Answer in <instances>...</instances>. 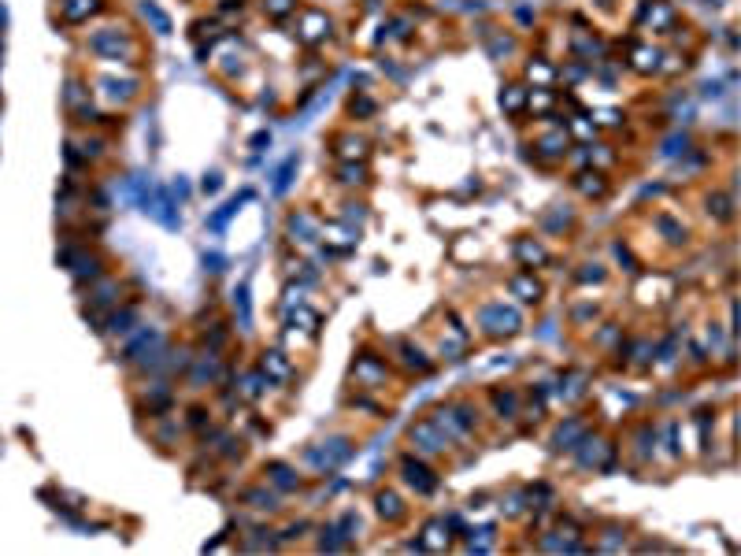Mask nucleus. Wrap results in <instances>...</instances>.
<instances>
[{
  "instance_id": "f257e3e1",
  "label": "nucleus",
  "mask_w": 741,
  "mask_h": 556,
  "mask_svg": "<svg viewBox=\"0 0 741 556\" xmlns=\"http://www.w3.org/2000/svg\"><path fill=\"white\" fill-rule=\"evenodd\" d=\"M478 323H482V330L486 334H493V338H508V334H515V330L523 327V319H519V312L515 308H504L500 301L497 304H486L478 312Z\"/></svg>"
},
{
  "instance_id": "f03ea898",
  "label": "nucleus",
  "mask_w": 741,
  "mask_h": 556,
  "mask_svg": "<svg viewBox=\"0 0 741 556\" xmlns=\"http://www.w3.org/2000/svg\"><path fill=\"white\" fill-rule=\"evenodd\" d=\"M352 456L349 437H330V442H319L315 449H308V460L319 467V471H334L338 464H345Z\"/></svg>"
},
{
  "instance_id": "7ed1b4c3",
  "label": "nucleus",
  "mask_w": 741,
  "mask_h": 556,
  "mask_svg": "<svg viewBox=\"0 0 741 556\" xmlns=\"http://www.w3.org/2000/svg\"><path fill=\"white\" fill-rule=\"evenodd\" d=\"M297 37L304 41V45H319V41L330 37V15L319 12V8H304L297 19Z\"/></svg>"
},
{
  "instance_id": "20e7f679",
  "label": "nucleus",
  "mask_w": 741,
  "mask_h": 556,
  "mask_svg": "<svg viewBox=\"0 0 741 556\" xmlns=\"http://www.w3.org/2000/svg\"><path fill=\"white\" fill-rule=\"evenodd\" d=\"M401 471H404V483L415 489V494H434L437 489V475L430 471V467L423 464V460H415V456H404V464H401Z\"/></svg>"
},
{
  "instance_id": "39448f33",
  "label": "nucleus",
  "mask_w": 741,
  "mask_h": 556,
  "mask_svg": "<svg viewBox=\"0 0 741 556\" xmlns=\"http://www.w3.org/2000/svg\"><path fill=\"white\" fill-rule=\"evenodd\" d=\"M412 442L419 445V453H437V449H445L448 445V437L437 431V423L434 419H423V423H415L412 426Z\"/></svg>"
},
{
  "instance_id": "423d86ee",
  "label": "nucleus",
  "mask_w": 741,
  "mask_h": 556,
  "mask_svg": "<svg viewBox=\"0 0 741 556\" xmlns=\"http://www.w3.org/2000/svg\"><path fill=\"white\" fill-rule=\"evenodd\" d=\"M508 290L519 297L523 304H538V301H541V282H538V278H534L530 271L512 275V278H508Z\"/></svg>"
},
{
  "instance_id": "0eeeda50",
  "label": "nucleus",
  "mask_w": 741,
  "mask_h": 556,
  "mask_svg": "<svg viewBox=\"0 0 741 556\" xmlns=\"http://www.w3.org/2000/svg\"><path fill=\"white\" fill-rule=\"evenodd\" d=\"M260 371L271 382H289L293 379V367H289V360H286V352H278V349H271V352H263V360H260Z\"/></svg>"
},
{
  "instance_id": "6e6552de",
  "label": "nucleus",
  "mask_w": 741,
  "mask_h": 556,
  "mask_svg": "<svg viewBox=\"0 0 741 556\" xmlns=\"http://www.w3.org/2000/svg\"><path fill=\"white\" fill-rule=\"evenodd\" d=\"M419 549H430V553L448 549V523L445 519H430V523H426L423 538H419Z\"/></svg>"
},
{
  "instance_id": "1a4fd4ad",
  "label": "nucleus",
  "mask_w": 741,
  "mask_h": 556,
  "mask_svg": "<svg viewBox=\"0 0 741 556\" xmlns=\"http://www.w3.org/2000/svg\"><path fill=\"white\" fill-rule=\"evenodd\" d=\"M630 67L641 71V74L660 71V52L652 49V45H634V49H630Z\"/></svg>"
},
{
  "instance_id": "9d476101",
  "label": "nucleus",
  "mask_w": 741,
  "mask_h": 556,
  "mask_svg": "<svg viewBox=\"0 0 741 556\" xmlns=\"http://www.w3.org/2000/svg\"><path fill=\"white\" fill-rule=\"evenodd\" d=\"M252 197H256L252 189H241L238 197H234V200H227V205H223V208L216 211V216L208 219V227H211V230H223V227H227V223H230L234 216H238V208L245 205V200H252Z\"/></svg>"
},
{
  "instance_id": "9b49d317",
  "label": "nucleus",
  "mask_w": 741,
  "mask_h": 556,
  "mask_svg": "<svg viewBox=\"0 0 741 556\" xmlns=\"http://www.w3.org/2000/svg\"><path fill=\"white\" fill-rule=\"evenodd\" d=\"M567 148H571V137H567V130H552V134H545L541 141H538V153L549 156V159L567 156Z\"/></svg>"
},
{
  "instance_id": "f8f14e48",
  "label": "nucleus",
  "mask_w": 741,
  "mask_h": 556,
  "mask_svg": "<svg viewBox=\"0 0 741 556\" xmlns=\"http://www.w3.org/2000/svg\"><path fill=\"white\" fill-rule=\"evenodd\" d=\"M334 148H338V156L345 159V164H356V159H363V156H367V141H363V137H356V134H345V137H338V141H334Z\"/></svg>"
},
{
  "instance_id": "ddd939ff",
  "label": "nucleus",
  "mask_w": 741,
  "mask_h": 556,
  "mask_svg": "<svg viewBox=\"0 0 741 556\" xmlns=\"http://www.w3.org/2000/svg\"><path fill=\"white\" fill-rule=\"evenodd\" d=\"M323 238H326V245H334V249H341V252H345V249H356V241H360L356 230H352V227H341V223H330V227L323 230Z\"/></svg>"
},
{
  "instance_id": "4468645a",
  "label": "nucleus",
  "mask_w": 741,
  "mask_h": 556,
  "mask_svg": "<svg viewBox=\"0 0 741 556\" xmlns=\"http://www.w3.org/2000/svg\"><path fill=\"white\" fill-rule=\"evenodd\" d=\"M356 379L363 382V386H374V382L385 379V363L374 360V356H360L356 360Z\"/></svg>"
},
{
  "instance_id": "2eb2a0df",
  "label": "nucleus",
  "mask_w": 741,
  "mask_h": 556,
  "mask_svg": "<svg viewBox=\"0 0 741 556\" xmlns=\"http://www.w3.org/2000/svg\"><path fill=\"white\" fill-rule=\"evenodd\" d=\"M515 256H519L523 263H530V267H534V263H538V267L549 263V252H545L534 238H519V241H515Z\"/></svg>"
},
{
  "instance_id": "dca6fc26",
  "label": "nucleus",
  "mask_w": 741,
  "mask_h": 556,
  "mask_svg": "<svg viewBox=\"0 0 741 556\" xmlns=\"http://www.w3.org/2000/svg\"><path fill=\"white\" fill-rule=\"evenodd\" d=\"M575 186H578V193H582V197H604L608 193V182H604L600 171H586V175H578Z\"/></svg>"
},
{
  "instance_id": "f3484780",
  "label": "nucleus",
  "mask_w": 741,
  "mask_h": 556,
  "mask_svg": "<svg viewBox=\"0 0 741 556\" xmlns=\"http://www.w3.org/2000/svg\"><path fill=\"white\" fill-rule=\"evenodd\" d=\"M526 78L534 82V89H549L556 82V71H552V63H545V60H530L526 63Z\"/></svg>"
},
{
  "instance_id": "a211bd4d",
  "label": "nucleus",
  "mask_w": 741,
  "mask_h": 556,
  "mask_svg": "<svg viewBox=\"0 0 741 556\" xmlns=\"http://www.w3.org/2000/svg\"><path fill=\"white\" fill-rule=\"evenodd\" d=\"M582 437H586V423L582 419H567V426L556 431V449H578Z\"/></svg>"
},
{
  "instance_id": "6ab92c4d",
  "label": "nucleus",
  "mask_w": 741,
  "mask_h": 556,
  "mask_svg": "<svg viewBox=\"0 0 741 556\" xmlns=\"http://www.w3.org/2000/svg\"><path fill=\"white\" fill-rule=\"evenodd\" d=\"M645 15H649V23L660 26V30H671V23H674V8L668 4V0H649Z\"/></svg>"
},
{
  "instance_id": "aec40b11",
  "label": "nucleus",
  "mask_w": 741,
  "mask_h": 556,
  "mask_svg": "<svg viewBox=\"0 0 741 556\" xmlns=\"http://www.w3.org/2000/svg\"><path fill=\"white\" fill-rule=\"evenodd\" d=\"M289 234H293V241H315L319 238V227H315V219L311 216H289Z\"/></svg>"
},
{
  "instance_id": "412c9836",
  "label": "nucleus",
  "mask_w": 741,
  "mask_h": 556,
  "mask_svg": "<svg viewBox=\"0 0 741 556\" xmlns=\"http://www.w3.org/2000/svg\"><path fill=\"white\" fill-rule=\"evenodd\" d=\"M234 308H238V323L241 330H252V297H249V282H241L238 290H234Z\"/></svg>"
},
{
  "instance_id": "4be33fe9",
  "label": "nucleus",
  "mask_w": 741,
  "mask_h": 556,
  "mask_svg": "<svg viewBox=\"0 0 741 556\" xmlns=\"http://www.w3.org/2000/svg\"><path fill=\"white\" fill-rule=\"evenodd\" d=\"M374 505H378V516H382V519H401V516H404V501L396 497L393 489H382Z\"/></svg>"
},
{
  "instance_id": "5701e85b",
  "label": "nucleus",
  "mask_w": 741,
  "mask_h": 556,
  "mask_svg": "<svg viewBox=\"0 0 741 556\" xmlns=\"http://www.w3.org/2000/svg\"><path fill=\"white\" fill-rule=\"evenodd\" d=\"M141 15L156 26V34H171V19H167V12L156 4V0H141Z\"/></svg>"
},
{
  "instance_id": "b1692460",
  "label": "nucleus",
  "mask_w": 741,
  "mask_h": 556,
  "mask_svg": "<svg viewBox=\"0 0 741 556\" xmlns=\"http://www.w3.org/2000/svg\"><path fill=\"white\" fill-rule=\"evenodd\" d=\"M297 164H300V156L293 153V156H286V164L278 167V175H274V197H282L289 186H293V175H297Z\"/></svg>"
},
{
  "instance_id": "393cba45",
  "label": "nucleus",
  "mask_w": 741,
  "mask_h": 556,
  "mask_svg": "<svg viewBox=\"0 0 741 556\" xmlns=\"http://www.w3.org/2000/svg\"><path fill=\"white\" fill-rule=\"evenodd\" d=\"M523 104H526V85H508V89L500 93V108L508 115H519Z\"/></svg>"
},
{
  "instance_id": "a878e982",
  "label": "nucleus",
  "mask_w": 741,
  "mask_h": 556,
  "mask_svg": "<svg viewBox=\"0 0 741 556\" xmlns=\"http://www.w3.org/2000/svg\"><path fill=\"white\" fill-rule=\"evenodd\" d=\"M267 478H271L274 486H282V489H297L300 486V478L293 475V467H286V464H267Z\"/></svg>"
},
{
  "instance_id": "bb28decb",
  "label": "nucleus",
  "mask_w": 741,
  "mask_h": 556,
  "mask_svg": "<svg viewBox=\"0 0 741 556\" xmlns=\"http://www.w3.org/2000/svg\"><path fill=\"white\" fill-rule=\"evenodd\" d=\"M586 442H589V437H586ZM589 445H593V449H586L578 460H582V467H600V464H604V456H611V445L600 442V437H597V442H589Z\"/></svg>"
},
{
  "instance_id": "cd10ccee",
  "label": "nucleus",
  "mask_w": 741,
  "mask_h": 556,
  "mask_svg": "<svg viewBox=\"0 0 741 556\" xmlns=\"http://www.w3.org/2000/svg\"><path fill=\"white\" fill-rule=\"evenodd\" d=\"M289 319H293V323H300V330H308V334H319V312H311V308L297 304L293 312H289Z\"/></svg>"
},
{
  "instance_id": "c85d7f7f",
  "label": "nucleus",
  "mask_w": 741,
  "mask_h": 556,
  "mask_svg": "<svg viewBox=\"0 0 741 556\" xmlns=\"http://www.w3.org/2000/svg\"><path fill=\"white\" fill-rule=\"evenodd\" d=\"M263 12L271 19H289L297 12V0H263Z\"/></svg>"
},
{
  "instance_id": "c756f323",
  "label": "nucleus",
  "mask_w": 741,
  "mask_h": 556,
  "mask_svg": "<svg viewBox=\"0 0 741 556\" xmlns=\"http://www.w3.org/2000/svg\"><path fill=\"white\" fill-rule=\"evenodd\" d=\"M245 501H252V508H260V512H274L278 508V497L274 494H263V489H249Z\"/></svg>"
},
{
  "instance_id": "7c9ffc66",
  "label": "nucleus",
  "mask_w": 741,
  "mask_h": 556,
  "mask_svg": "<svg viewBox=\"0 0 741 556\" xmlns=\"http://www.w3.org/2000/svg\"><path fill=\"white\" fill-rule=\"evenodd\" d=\"M341 182L345 186H360V182H367V171H363V164H341Z\"/></svg>"
},
{
  "instance_id": "2f4dec72",
  "label": "nucleus",
  "mask_w": 741,
  "mask_h": 556,
  "mask_svg": "<svg viewBox=\"0 0 741 556\" xmlns=\"http://www.w3.org/2000/svg\"><path fill=\"white\" fill-rule=\"evenodd\" d=\"M267 386H271V379H267L263 371H256V375H245V397H260Z\"/></svg>"
},
{
  "instance_id": "473e14b6",
  "label": "nucleus",
  "mask_w": 741,
  "mask_h": 556,
  "mask_svg": "<svg viewBox=\"0 0 741 556\" xmlns=\"http://www.w3.org/2000/svg\"><path fill=\"white\" fill-rule=\"evenodd\" d=\"M493 404H497V412H504V419H515V412H519L515 393H493Z\"/></svg>"
},
{
  "instance_id": "72a5a7b5",
  "label": "nucleus",
  "mask_w": 741,
  "mask_h": 556,
  "mask_svg": "<svg viewBox=\"0 0 741 556\" xmlns=\"http://www.w3.org/2000/svg\"><path fill=\"white\" fill-rule=\"evenodd\" d=\"M63 12H67V19H82V15L96 12V0H67V4H63Z\"/></svg>"
},
{
  "instance_id": "f704fd0d",
  "label": "nucleus",
  "mask_w": 741,
  "mask_h": 556,
  "mask_svg": "<svg viewBox=\"0 0 741 556\" xmlns=\"http://www.w3.org/2000/svg\"><path fill=\"white\" fill-rule=\"evenodd\" d=\"M526 104H530V112H549L552 108V89H534L530 97H526Z\"/></svg>"
},
{
  "instance_id": "c9c22d12",
  "label": "nucleus",
  "mask_w": 741,
  "mask_h": 556,
  "mask_svg": "<svg viewBox=\"0 0 741 556\" xmlns=\"http://www.w3.org/2000/svg\"><path fill=\"white\" fill-rule=\"evenodd\" d=\"M349 112H352V115H360V119H363V115H374V112H378V104H374V101L367 97V93H360V97H352Z\"/></svg>"
},
{
  "instance_id": "e433bc0d",
  "label": "nucleus",
  "mask_w": 741,
  "mask_h": 556,
  "mask_svg": "<svg viewBox=\"0 0 741 556\" xmlns=\"http://www.w3.org/2000/svg\"><path fill=\"white\" fill-rule=\"evenodd\" d=\"M686 153H690V137H686V134L668 137V145H663V156H686Z\"/></svg>"
},
{
  "instance_id": "4c0bfd02",
  "label": "nucleus",
  "mask_w": 741,
  "mask_h": 556,
  "mask_svg": "<svg viewBox=\"0 0 741 556\" xmlns=\"http://www.w3.org/2000/svg\"><path fill=\"white\" fill-rule=\"evenodd\" d=\"M404 363L415 371H430V360L423 356V349H412V345H404Z\"/></svg>"
},
{
  "instance_id": "58836bf2",
  "label": "nucleus",
  "mask_w": 741,
  "mask_h": 556,
  "mask_svg": "<svg viewBox=\"0 0 741 556\" xmlns=\"http://www.w3.org/2000/svg\"><path fill=\"white\" fill-rule=\"evenodd\" d=\"M656 227L668 234V241H686V230L682 227H674L671 223V216H656Z\"/></svg>"
},
{
  "instance_id": "ea45409f",
  "label": "nucleus",
  "mask_w": 741,
  "mask_h": 556,
  "mask_svg": "<svg viewBox=\"0 0 741 556\" xmlns=\"http://www.w3.org/2000/svg\"><path fill=\"white\" fill-rule=\"evenodd\" d=\"M708 211H715V216L723 219V223H726V219H734V211H730V200H726V197H719V193H715V197H708Z\"/></svg>"
},
{
  "instance_id": "a19ab883",
  "label": "nucleus",
  "mask_w": 741,
  "mask_h": 556,
  "mask_svg": "<svg viewBox=\"0 0 741 556\" xmlns=\"http://www.w3.org/2000/svg\"><path fill=\"white\" fill-rule=\"evenodd\" d=\"M204 271L223 275V271H227V256H223V252H204Z\"/></svg>"
},
{
  "instance_id": "79ce46f5",
  "label": "nucleus",
  "mask_w": 741,
  "mask_h": 556,
  "mask_svg": "<svg viewBox=\"0 0 741 556\" xmlns=\"http://www.w3.org/2000/svg\"><path fill=\"white\" fill-rule=\"evenodd\" d=\"M130 323H134V312L130 308H126V312H119V315H112V334H126V330H130Z\"/></svg>"
},
{
  "instance_id": "37998d69",
  "label": "nucleus",
  "mask_w": 741,
  "mask_h": 556,
  "mask_svg": "<svg viewBox=\"0 0 741 556\" xmlns=\"http://www.w3.org/2000/svg\"><path fill=\"white\" fill-rule=\"evenodd\" d=\"M200 189H204V193H219V189H223V175H219V171H211V175H204Z\"/></svg>"
},
{
  "instance_id": "c03bdc74",
  "label": "nucleus",
  "mask_w": 741,
  "mask_h": 556,
  "mask_svg": "<svg viewBox=\"0 0 741 556\" xmlns=\"http://www.w3.org/2000/svg\"><path fill=\"white\" fill-rule=\"evenodd\" d=\"M442 352L448 360H460V352H464V334H460L456 341H442Z\"/></svg>"
},
{
  "instance_id": "a18cd8bd",
  "label": "nucleus",
  "mask_w": 741,
  "mask_h": 556,
  "mask_svg": "<svg viewBox=\"0 0 741 556\" xmlns=\"http://www.w3.org/2000/svg\"><path fill=\"white\" fill-rule=\"evenodd\" d=\"M512 49H515V41H512V37H497V41H493V45H489V52H493V56H500V52H504V56H508Z\"/></svg>"
},
{
  "instance_id": "49530a36",
  "label": "nucleus",
  "mask_w": 741,
  "mask_h": 556,
  "mask_svg": "<svg viewBox=\"0 0 741 556\" xmlns=\"http://www.w3.org/2000/svg\"><path fill=\"white\" fill-rule=\"evenodd\" d=\"M571 130H575L578 137H593V134H597V126H593V123H586V119H575V123H571Z\"/></svg>"
},
{
  "instance_id": "de8ad7c7",
  "label": "nucleus",
  "mask_w": 741,
  "mask_h": 556,
  "mask_svg": "<svg viewBox=\"0 0 741 556\" xmlns=\"http://www.w3.org/2000/svg\"><path fill=\"white\" fill-rule=\"evenodd\" d=\"M249 145L256 148V153H263V145H271V134H267V130H256V134L249 137Z\"/></svg>"
},
{
  "instance_id": "09e8293b",
  "label": "nucleus",
  "mask_w": 741,
  "mask_h": 556,
  "mask_svg": "<svg viewBox=\"0 0 741 556\" xmlns=\"http://www.w3.org/2000/svg\"><path fill=\"white\" fill-rule=\"evenodd\" d=\"M345 219H349V223H352V219L363 223V219H367V211H363V205H345Z\"/></svg>"
},
{
  "instance_id": "8fccbe9b",
  "label": "nucleus",
  "mask_w": 741,
  "mask_h": 556,
  "mask_svg": "<svg viewBox=\"0 0 741 556\" xmlns=\"http://www.w3.org/2000/svg\"><path fill=\"white\" fill-rule=\"evenodd\" d=\"M597 123H600V126H616V123H619V112H611V108L597 112Z\"/></svg>"
},
{
  "instance_id": "3c124183",
  "label": "nucleus",
  "mask_w": 741,
  "mask_h": 556,
  "mask_svg": "<svg viewBox=\"0 0 741 556\" xmlns=\"http://www.w3.org/2000/svg\"><path fill=\"white\" fill-rule=\"evenodd\" d=\"M593 267V271H582L578 278H582V282H600V278H604V271H600V263H589Z\"/></svg>"
},
{
  "instance_id": "603ef678",
  "label": "nucleus",
  "mask_w": 741,
  "mask_h": 556,
  "mask_svg": "<svg viewBox=\"0 0 741 556\" xmlns=\"http://www.w3.org/2000/svg\"><path fill=\"white\" fill-rule=\"evenodd\" d=\"M171 193H175L178 200H182V197H189V182H186V178H178L175 186H171Z\"/></svg>"
},
{
  "instance_id": "864d4df0",
  "label": "nucleus",
  "mask_w": 741,
  "mask_h": 556,
  "mask_svg": "<svg viewBox=\"0 0 741 556\" xmlns=\"http://www.w3.org/2000/svg\"><path fill=\"white\" fill-rule=\"evenodd\" d=\"M704 97H712V101L723 97V85H719V82H708V85H704Z\"/></svg>"
}]
</instances>
